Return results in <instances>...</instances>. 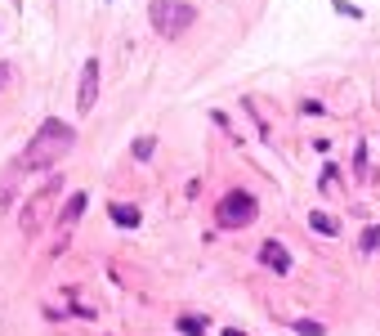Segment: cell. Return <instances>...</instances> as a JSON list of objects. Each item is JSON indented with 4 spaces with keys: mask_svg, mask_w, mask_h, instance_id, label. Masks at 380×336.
Listing matches in <instances>:
<instances>
[{
    "mask_svg": "<svg viewBox=\"0 0 380 336\" xmlns=\"http://www.w3.org/2000/svg\"><path fill=\"white\" fill-rule=\"evenodd\" d=\"M72 143H77V130L67 122H58V117L41 122V130H36L27 139V148H22V171H50L58 157L72 153Z\"/></svg>",
    "mask_w": 380,
    "mask_h": 336,
    "instance_id": "6da1fadb",
    "label": "cell"
},
{
    "mask_svg": "<svg viewBox=\"0 0 380 336\" xmlns=\"http://www.w3.org/2000/svg\"><path fill=\"white\" fill-rule=\"evenodd\" d=\"M148 18H152V27L166 36V41H175V36H183L197 22V9L192 5H183V0H152L148 5Z\"/></svg>",
    "mask_w": 380,
    "mask_h": 336,
    "instance_id": "7a4b0ae2",
    "label": "cell"
},
{
    "mask_svg": "<svg viewBox=\"0 0 380 336\" xmlns=\"http://www.w3.org/2000/svg\"><path fill=\"white\" fill-rule=\"evenodd\" d=\"M255 198L251 193H224V202L215 207V224L219 229H247V224L255 220Z\"/></svg>",
    "mask_w": 380,
    "mask_h": 336,
    "instance_id": "3957f363",
    "label": "cell"
},
{
    "mask_svg": "<svg viewBox=\"0 0 380 336\" xmlns=\"http://www.w3.org/2000/svg\"><path fill=\"white\" fill-rule=\"evenodd\" d=\"M94 94H99V58H90L85 72H81V94H77L81 112H90V108H94Z\"/></svg>",
    "mask_w": 380,
    "mask_h": 336,
    "instance_id": "277c9868",
    "label": "cell"
},
{
    "mask_svg": "<svg viewBox=\"0 0 380 336\" xmlns=\"http://www.w3.org/2000/svg\"><path fill=\"white\" fill-rule=\"evenodd\" d=\"M58 188H63V179H50V188H45V193L22 211V229H36V224H41V215H45V207H50V198L58 193Z\"/></svg>",
    "mask_w": 380,
    "mask_h": 336,
    "instance_id": "5b68a950",
    "label": "cell"
},
{
    "mask_svg": "<svg viewBox=\"0 0 380 336\" xmlns=\"http://www.w3.org/2000/svg\"><path fill=\"white\" fill-rule=\"evenodd\" d=\"M260 260H264V269H273V273H287L291 269V251L282 247V243H273V238L260 247Z\"/></svg>",
    "mask_w": 380,
    "mask_h": 336,
    "instance_id": "8992f818",
    "label": "cell"
},
{
    "mask_svg": "<svg viewBox=\"0 0 380 336\" xmlns=\"http://www.w3.org/2000/svg\"><path fill=\"white\" fill-rule=\"evenodd\" d=\"M107 215H112V220L121 224V229H139V207H126V202H112V207H107Z\"/></svg>",
    "mask_w": 380,
    "mask_h": 336,
    "instance_id": "52a82bcc",
    "label": "cell"
},
{
    "mask_svg": "<svg viewBox=\"0 0 380 336\" xmlns=\"http://www.w3.org/2000/svg\"><path fill=\"white\" fill-rule=\"evenodd\" d=\"M85 202H90L85 193H72V198H67V207L58 211V220H63V224H77L81 215H85Z\"/></svg>",
    "mask_w": 380,
    "mask_h": 336,
    "instance_id": "ba28073f",
    "label": "cell"
},
{
    "mask_svg": "<svg viewBox=\"0 0 380 336\" xmlns=\"http://www.w3.org/2000/svg\"><path fill=\"white\" fill-rule=\"evenodd\" d=\"M309 229H317L322 238H336V233H340V224H336V215H327V211H313V215H309Z\"/></svg>",
    "mask_w": 380,
    "mask_h": 336,
    "instance_id": "9c48e42d",
    "label": "cell"
},
{
    "mask_svg": "<svg viewBox=\"0 0 380 336\" xmlns=\"http://www.w3.org/2000/svg\"><path fill=\"white\" fill-rule=\"evenodd\" d=\"M130 153H134V157H139V162H148V157H152V153H157V139H152V135H143V139H134V143H130Z\"/></svg>",
    "mask_w": 380,
    "mask_h": 336,
    "instance_id": "30bf717a",
    "label": "cell"
},
{
    "mask_svg": "<svg viewBox=\"0 0 380 336\" xmlns=\"http://www.w3.org/2000/svg\"><path fill=\"white\" fill-rule=\"evenodd\" d=\"M376 247H380V224H367L362 229V256H372Z\"/></svg>",
    "mask_w": 380,
    "mask_h": 336,
    "instance_id": "8fae6325",
    "label": "cell"
},
{
    "mask_svg": "<svg viewBox=\"0 0 380 336\" xmlns=\"http://www.w3.org/2000/svg\"><path fill=\"white\" fill-rule=\"evenodd\" d=\"M296 332H300V336H327L322 323H313V318H296Z\"/></svg>",
    "mask_w": 380,
    "mask_h": 336,
    "instance_id": "7c38bea8",
    "label": "cell"
},
{
    "mask_svg": "<svg viewBox=\"0 0 380 336\" xmlns=\"http://www.w3.org/2000/svg\"><path fill=\"white\" fill-rule=\"evenodd\" d=\"M175 328H179L183 336H202V332H206V328H202V323H197V318H179V323H175Z\"/></svg>",
    "mask_w": 380,
    "mask_h": 336,
    "instance_id": "4fadbf2b",
    "label": "cell"
},
{
    "mask_svg": "<svg viewBox=\"0 0 380 336\" xmlns=\"http://www.w3.org/2000/svg\"><path fill=\"white\" fill-rule=\"evenodd\" d=\"M331 5H336V14H345V18H362V9L349 5V0H331Z\"/></svg>",
    "mask_w": 380,
    "mask_h": 336,
    "instance_id": "5bb4252c",
    "label": "cell"
},
{
    "mask_svg": "<svg viewBox=\"0 0 380 336\" xmlns=\"http://www.w3.org/2000/svg\"><path fill=\"white\" fill-rule=\"evenodd\" d=\"M0 81H9V63H0Z\"/></svg>",
    "mask_w": 380,
    "mask_h": 336,
    "instance_id": "9a60e30c",
    "label": "cell"
},
{
    "mask_svg": "<svg viewBox=\"0 0 380 336\" xmlns=\"http://www.w3.org/2000/svg\"><path fill=\"white\" fill-rule=\"evenodd\" d=\"M224 336H247V332H237V328H228V332H224Z\"/></svg>",
    "mask_w": 380,
    "mask_h": 336,
    "instance_id": "2e32d148",
    "label": "cell"
}]
</instances>
